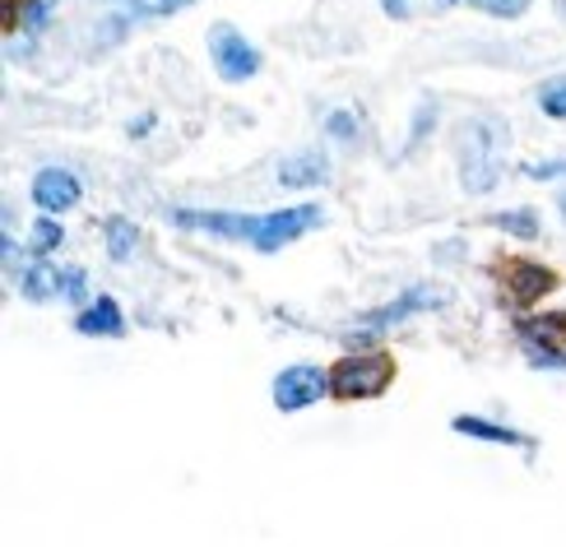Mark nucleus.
Here are the masks:
<instances>
[{"instance_id": "obj_1", "label": "nucleus", "mask_w": 566, "mask_h": 547, "mask_svg": "<svg viewBox=\"0 0 566 547\" xmlns=\"http://www.w3.org/2000/svg\"><path fill=\"white\" fill-rule=\"evenodd\" d=\"M502 154H506V126L492 116H469L455 130V162L469 196H488L502 181Z\"/></svg>"}, {"instance_id": "obj_2", "label": "nucleus", "mask_w": 566, "mask_h": 547, "mask_svg": "<svg viewBox=\"0 0 566 547\" xmlns=\"http://www.w3.org/2000/svg\"><path fill=\"white\" fill-rule=\"evenodd\" d=\"M395 380V358L390 353H353V358L329 367V395L335 399H376L386 395Z\"/></svg>"}, {"instance_id": "obj_3", "label": "nucleus", "mask_w": 566, "mask_h": 547, "mask_svg": "<svg viewBox=\"0 0 566 547\" xmlns=\"http://www.w3.org/2000/svg\"><path fill=\"white\" fill-rule=\"evenodd\" d=\"M209 56H214V70L232 84H247L255 80V70H261V52L232 29V23H214L209 29Z\"/></svg>"}, {"instance_id": "obj_4", "label": "nucleus", "mask_w": 566, "mask_h": 547, "mask_svg": "<svg viewBox=\"0 0 566 547\" xmlns=\"http://www.w3.org/2000/svg\"><path fill=\"white\" fill-rule=\"evenodd\" d=\"M316 223H321V209H316V204L274 209V213H265V219H255L251 246H255V251H265V255H274V251H283L289 242H297L302 232H312Z\"/></svg>"}, {"instance_id": "obj_5", "label": "nucleus", "mask_w": 566, "mask_h": 547, "mask_svg": "<svg viewBox=\"0 0 566 547\" xmlns=\"http://www.w3.org/2000/svg\"><path fill=\"white\" fill-rule=\"evenodd\" d=\"M325 390H329V371L306 367V362L283 367L274 376V409L279 413H302V409H312Z\"/></svg>"}, {"instance_id": "obj_6", "label": "nucleus", "mask_w": 566, "mask_h": 547, "mask_svg": "<svg viewBox=\"0 0 566 547\" xmlns=\"http://www.w3.org/2000/svg\"><path fill=\"white\" fill-rule=\"evenodd\" d=\"M497 283L506 288V297L511 302H521V306H530V302H538V297H548L553 288H557V274L548 270V265H534V260H521V255H506L502 265H497Z\"/></svg>"}, {"instance_id": "obj_7", "label": "nucleus", "mask_w": 566, "mask_h": 547, "mask_svg": "<svg viewBox=\"0 0 566 547\" xmlns=\"http://www.w3.org/2000/svg\"><path fill=\"white\" fill-rule=\"evenodd\" d=\"M84 196V186L75 181V172H65V168H42L33 177V200L42 213H65V209H75Z\"/></svg>"}, {"instance_id": "obj_8", "label": "nucleus", "mask_w": 566, "mask_h": 547, "mask_svg": "<svg viewBox=\"0 0 566 547\" xmlns=\"http://www.w3.org/2000/svg\"><path fill=\"white\" fill-rule=\"evenodd\" d=\"M172 223L191 228V232H219V236L255 232V219H247V213H223V209H172Z\"/></svg>"}, {"instance_id": "obj_9", "label": "nucleus", "mask_w": 566, "mask_h": 547, "mask_svg": "<svg viewBox=\"0 0 566 547\" xmlns=\"http://www.w3.org/2000/svg\"><path fill=\"white\" fill-rule=\"evenodd\" d=\"M325 172H329V158L321 149H302V154H289L279 162V186L306 190V186H321Z\"/></svg>"}, {"instance_id": "obj_10", "label": "nucleus", "mask_w": 566, "mask_h": 547, "mask_svg": "<svg viewBox=\"0 0 566 547\" xmlns=\"http://www.w3.org/2000/svg\"><path fill=\"white\" fill-rule=\"evenodd\" d=\"M432 306H446V288H437V283H422V288H409L399 302L381 306V312H371V325H395V320H405L413 312H432Z\"/></svg>"}, {"instance_id": "obj_11", "label": "nucleus", "mask_w": 566, "mask_h": 547, "mask_svg": "<svg viewBox=\"0 0 566 547\" xmlns=\"http://www.w3.org/2000/svg\"><path fill=\"white\" fill-rule=\"evenodd\" d=\"M75 329L80 335H93V339H116L126 329V320H122V306H116V297H98L88 306V312H80V320H75Z\"/></svg>"}, {"instance_id": "obj_12", "label": "nucleus", "mask_w": 566, "mask_h": 547, "mask_svg": "<svg viewBox=\"0 0 566 547\" xmlns=\"http://www.w3.org/2000/svg\"><path fill=\"white\" fill-rule=\"evenodd\" d=\"M61 283H65V270H56L52 260H33L29 270H23V297L29 302H46V297H61Z\"/></svg>"}, {"instance_id": "obj_13", "label": "nucleus", "mask_w": 566, "mask_h": 547, "mask_svg": "<svg viewBox=\"0 0 566 547\" xmlns=\"http://www.w3.org/2000/svg\"><path fill=\"white\" fill-rule=\"evenodd\" d=\"M460 436H479V441H497V445H530V436H521L515 427H502V422H483V418H455L451 422Z\"/></svg>"}, {"instance_id": "obj_14", "label": "nucleus", "mask_w": 566, "mask_h": 547, "mask_svg": "<svg viewBox=\"0 0 566 547\" xmlns=\"http://www.w3.org/2000/svg\"><path fill=\"white\" fill-rule=\"evenodd\" d=\"M521 335L534 344H566V312H544L534 320H521Z\"/></svg>"}, {"instance_id": "obj_15", "label": "nucleus", "mask_w": 566, "mask_h": 547, "mask_svg": "<svg viewBox=\"0 0 566 547\" xmlns=\"http://www.w3.org/2000/svg\"><path fill=\"white\" fill-rule=\"evenodd\" d=\"M139 246V228L126 223V219H107V255L116 260V265H126V260L135 255Z\"/></svg>"}, {"instance_id": "obj_16", "label": "nucleus", "mask_w": 566, "mask_h": 547, "mask_svg": "<svg viewBox=\"0 0 566 547\" xmlns=\"http://www.w3.org/2000/svg\"><path fill=\"white\" fill-rule=\"evenodd\" d=\"M492 223H497L502 232H515V236H538V213L534 209H502Z\"/></svg>"}, {"instance_id": "obj_17", "label": "nucleus", "mask_w": 566, "mask_h": 547, "mask_svg": "<svg viewBox=\"0 0 566 547\" xmlns=\"http://www.w3.org/2000/svg\"><path fill=\"white\" fill-rule=\"evenodd\" d=\"M325 130H329V139H339V145H353V139H358V116H353L348 107H329Z\"/></svg>"}, {"instance_id": "obj_18", "label": "nucleus", "mask_w": 566, "mask_h": 547, "mask_svg": "<svg viewBox=\"0 0 566 547\" xmlns=\"http://www.w3.org/2000/svg\"><path fill=\"white\" fill-rule=\"evenodd\" d=\"M61 223H56V213H46L42 223H33V255H52L61 246Z\"/></svg>"}, {"instance_id": "obj_19", "label": "nucleus", "mask_w": 566, "mask_h": 547, "mask_svg": "<svg viewBox=\"0 0 566 547\" xmlns=\"http://www.w3.org/2000/svg\"><path fill=\"white\" fill-rule=\"evenodd\" d=\"M538 107H544L553 122H566V80H548L544 93H538Z\"/></svg>"}, {"instance_id": "obj_20", "label": "nucleus", "mask_w": 566, "mask_h": 547, "mask_svg": "<svg viewBox=\"0 0 566 547\" xmlns=\"http://www.w3.org/2000/svg\"><path fill=\"white\" fill-rule=\"evenodd\" d=\"M469 6L483 14H497V19H521L530 10V0H469Z\"/></svg>"}, {"instance_id": "obj_21", "label": "nucleus", "mask_w": 566, "mask_h": 547, "mask_svg": "<svg viewBox=\"0 0 566 547\" xmlns=\"http://www.w3.org/2000/svg\"><path fill=\"white\" fill-rule=\"evenodd\" d=\"M61 297H65V302H88V274H84V270H65Z\"/></svg>"}, {"instance_id": "obj_22", "label": "nucleus", "mask_w": 566, "mask_h": 547, "mask_svg": "<svg viewBox=\"0 0 566 547\" xmlns=\"http://www.w3.org/2000/svg\"><path fill=\"white\" fill-rule=\"evenodd\" d=\"M525 177H530V181H553V177H566V158H553V162H530Z\"/></svg>"}, {"instance_id": "obj_23", "label": "nucleus", "mask_w": 566, "mask_h": 547, "mask_svg": "<svg viewBox=\"0 0 566 547\" xmlns=\"http://www.w3.org/2000/svg\"><path fill=\"white\" fill-rule=\"evenodd\" d=\"M191 0H135V10L139 14H177V10H186Z\"/></svg>"}, {"instance_id": "obj_24", "label": "nucleus", "mask_w": 566, "mask_h": 547, "mask_svg": "<svg viewBox=\"0 0 566 547\" xmlns=\"http://www.w3.org/2000/svg\"><path fill=\"white\" fill-rule=\"evenodd\" d=\"M46 0H23V23H29V29H42V19H46Z\"/></svg>"}, {"instance_id": "obj_25", "label": "nucleus", "mask_w": 566, "mask_h": 547, "mask_svg": "<svg viewBox=\"0 0 566 547\" xmlns=\"http://www.w3.org/2000/svg\"><path fill=\"white\" fill-rule=\"evenodd\" d=\"M19 19H23V0H6V19H0V29H6V38H14Z\"/></svg>"}, {"instance_id": "obj_26", "label": "nucleus", "mask_w": 566, "mask_h": 547, "mask_svg": "<svg viewBox=\"0 0 566 547\" xmlns=\"http://www.w3.org/2000/svg\"><path fill=\"white\" fill-rule=\"evenodd\" d=\"M381 6L390 10V19H409V0H381Z\"/></svg>"}, {"instance_id": "obj_27", "label": "nucleus", "mask_w": 566, "mask_h": 547, "mask_svg": "<svg viewBox=\"0 0 566 547\" xmlns=\"http://www.w3.org/2000/svg\"><path fill=\"white\" fill-rule=\"evenodd\" d=\"M6 265H10V270H19V265H23V255H19V246L10 242V236H6Z\"/></svg>"}, {"instance_id": "obj_28", "label": "nucleus", "mask_w": 566, "mask_h": 547, "mask_svg": "<svg viewBox=\"0 0 566 547\" xmlns=\"http://www.w3.org/2000/svg\"><path fill=\"white\" fill-rule=\"evenodd\" d=\"M437 6H441V10H446V6H455V0H437Z\"/></svg>"}, {"instance_id": "obj_29", "label": "nucleus", "mask_w": 566, "mask_h": 547, "mask_svg": "<svg viewBox=\"0 0 566 547\" xmlns=\"http://www.w3.org/2000/svg\"><path fill=\"white\" fill-rule=\"evenodd\" d=\"M557 204H562V213H566V190H562V200H557Z\"/></svg>"}]
</instances>
